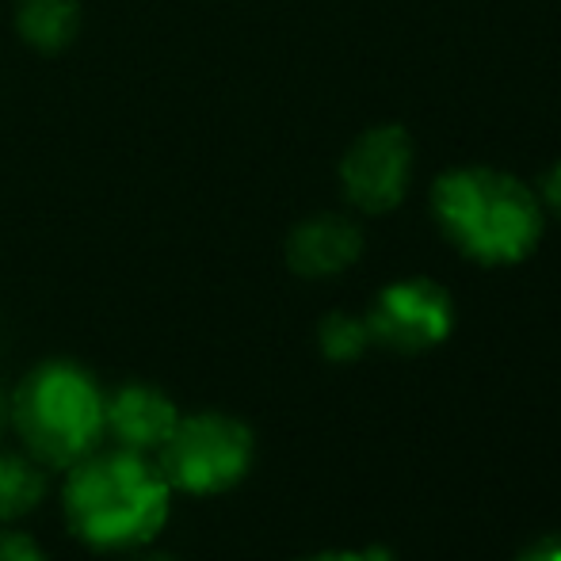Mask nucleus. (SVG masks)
I'll use <instances>...</instances> for the list:
<instances>
[{"label": "nucleus", "mask_w": 561, "mask_h": 561, "mask_svg": "<svg viewBox=\"0 0 561 561\" xmlns=\"http://www.w3.org/2000/svg\"><path fill=\"white\" fill-rule=\"evenodd\" d=\"M432 210L450 241L481 264H516L542 233L535 192L496 169H455L439 176Z\"/></svg>", "instance_id": "nucleus-2"}, {"label": "nucleus", "mask_w": 561, "mask_h": 561, "mask_svg": "<svg viewBox=\"0 0 561 561\" xmlns=\"http://www.w3.org/2000/svg\"><path fill=\"white\" fill-rule=\"evenodd\" d=\"M409 172H413V138L401 126H375L344 153L340 184L359 210L382 215L405 199Z\"/></svg>", "instance_id": "nucleus-5"}, {"label": "nucleus", "mask_w": 561, "mask_h": 561, "mask_svg": "<svg viewBox=\"0 0 561 561\" xmlns=\"http://www.w3.org/2000/svg\"><path fill=\"white\" fill-rule=\"evenodd\" d=\"M519 561H561V535H550V539H539L535 547L524 550Z\"/></svg>", "instance_id": "nucleus-14"}, {"label": "nucleus", "mask_w": 561, "mask_h": 561, "mask_svg": "<svg viewBox=\"0 0 561 561\" xmlns=\"http://www.w3.org/2000/svg\"><path fill=\"white\" fill-rule=\"evenodd\" d=\"M4 421H8V398H4V390H0V428H4Z\"/></svg>", "instance_id": "nucleus-16"}, {"label": "nucleus", "mask_w": 561, "mask_h": 561, "mask_svg": "<svg viewBox=\"0 0 561 561\" xmlns=\"http://www.w3.org/2000/svg\"><path fill=\"white\" fill-rule=\"evenodd\" d=\"M0 561H50L31 535L23 531H0Z\"/></svg>", "instance_id": "nucleus-12"}, {"label": "nucleus", "mask_w": 561, "mask_h": 561, "mask_svg": "<svg viewBox=\"0 0 561 561\" xmlns=\"http://www.w3.org/2000/svg\"><path fill=\"white\" fill-rule=\"evenodd\" d=\"M138 561H176V558H164V554H153V558H138Z\"/></svg>", "instance_id": "nucleus-17"}, {"label": "nucleus", "mask_w": 561, "mask_h": 561, "mask_svg": "<svg viewBox=\"0 0 561 561\" xmlns=\"http://www.w3.org/2000/svg\"><path fill=\"white\" fill-rule=\"evenodd\" d=\"M363 252V233L355 229V222L340 215H318L310 222H302L290 233L287 241V264L298 275H336L344 267H352Z\"/></svg>", "instance_id": "nucleus-8"}, {"label": "nucleus", "mask_w": 561, "mask_h": 561, "mask_svg": "<svg viewBox=\"0 0 561 561\" xmlns=\"http://www.w3.org/2000/svg\"><path fill=\"white\" fill-rule=\"evenodd\" d=\"M180 421V409L161 386L126 382L104 401V432L118 447L138 450V455H157L164 439L172 436Z\"/></svg>", "instance_id": "nucleus-7"}, {"label": "nucleus", "mask_w": 561, "mask_h": 561, "mask_svg": "<svg viewBox=\"0 0 561 561\" xmlns=\"http://www.w3.org/2000/svg\"><path fill=\"white\" fill-rule=\"evenodd\" d=\"M542 199H547V207L561 215V161L550 164L547 176H542Z\"/></svg>", "instance_id": "nucleus-13"}, {"label": "nucleus", "mask_w": 561, "mask_h": 561, "mask_svg": "<svg viewBox=\"0 0 561 561\" xmlns=\"http://www.w3.org/2000/svg\"><path fill=\"white\" fill-rule=\"evenodd\" d=\"M455 325L450 295L432 279H401L378 295L375 310L367 313L370 340L393 347V352H424L436 347Z\"/></svg>", "instance_id": "nucleus-6"}, {"label": "nucleus", "mask_w": 561, "mask_h": 561, "mask_svg": "<svg viewBox=\"0 0 561 561\" xmlns=\"http://www.w3.org/2000/svg\"><path fill=\"white\" fill-rule=\"evenodd\" d=\"M46 496V466L31 455L0 450V524L23 519L43 504Z\"/></svg>", "instance_id": "nucleus-9"}, {"label": "nucleus", "mask_w": 561, "mask_h": 561, "mask_svg": "<svg viewBox=\"0 0 561 561\" xmlns=\"http://www.w3.org/2000/svg\"><path fill=\"white\" fill-rule=\"evenodd\" d=\"M306 561H390V554H382V550H363V554L333 550V554H318V558H306Z\"/></svg>", "instance_id": "nucleus-15"}, {"label": "nucleus", "mask_w": 561, "mask_h": 561, "mask_svg": "<svg viewBox=\"0 0 561 561\" xmlns=\"http://www.w3.org/2000/svg\"><path fill=\"white\" fill-rule=\"evenodd\" d=\"M61 508H66L69 531L84 547L134 550L157 539L169 524L172 485L153 455L96 447L69 466Z\"/></svg>", "instance_id": "nucleus-1"}, {"label": "nucleus", "mask_w": 561, "mask_h": 561, "mask_svg": "<svg viewBox=\"0 0 561 561\" xmlns=\"http://www.w3.org/2000/svg\"><path fill=\"white\" fill-rule=\"evenodd\" d=\"M20 31L27 43L58 50L77 35V0H23Z\"/></svg>", "instance_id": "nucleus-10"}, {"label": "nucleus", "mask_w": 561, "mask_h": 561, "mask_svg": "<svg viewBox=\"0 0 561 561\" xmlns=\"http://www.w3.org/2000/svg\"><path fill=\"white\" fill-rule=\"evenodd\" d=\"M252 432L229 413L180 416L172 436L157 450V466L169 478L172 493L215 496L233 489L252 466Z\"/></svg>", "instance_id": "nucleus-4"}, {"label": "nucleus", "mask_w": 561, "mask_h": 561, "mask_svg": "<svg viewBox=\"0 0 561 561\" xmlns=\"http://www.w3.org/2000/svg\"><path fill=\"white\" fill-rule=\"evenodd\" d=\"M104 401V390L84 367L69 359H46L15 386L8 421L35 462L69 470L107 436Z\"/></svg>", "instance_id": "nucleus-3"}, {"label": "nucleus", "mask_w": 561, "mask_h": 561, "mask_svg": "<svg viewBox=\"0 0 561 561\" xmlns=\"http://www.w3.org/2000/svg\"><path fill=\"white\" fill-rule=\"evenodd\" d=\"M318 340H321V352L336 363L359 359V355L367 352V344H375L367 329V318H352V313H329L318 329Z\"/></svg>", "instance_id": "nucleus-11"}]
</instances>
